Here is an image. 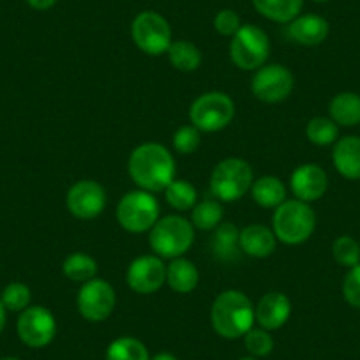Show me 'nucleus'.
I'll return each instance as SVG.
<instances>
[{
  "mask_svg": "<svg viewBox=\"0 0 360 360\" xmlns=\"http://www.w3.org/2000/svg\"><path fill=\"white\" fill-rule=\"evenodd\" d=\"M328 117L342 127L360 124V96L355 92H341L334 96L328 103Z\"/></svg>",
  "mask_w": 360,
  "mask_h": 360,
  "instance_id": "21",
  "label": "nucleus"
},
{
  "mask_svg": "<svg viewBox=\"0 0 360 360\" xmlns=\"http://www.w3.org/2000/svg\"><path fill=\"white\" fill-rule=\"evenodd\" d=\"M314 2H320V4H323V2H328V0H314Z\"/></svg>",
  "mask_w": 360,
  "mask_h": 360,
  "instance_id": "42",
  "label": "nucleus"
},
{
  "mask_svg": "<svg viewBox=\"0 0 360 360\" xmlns=\"http://www.w3.org/2000/svg\"><path fill=\"white\" fill-rule=\"evenodd\" d=\"M127 169L134 184L148 193H161L175 180V159L161 143L138 145L129 155Z\"/></svg>",
  "mask_w": 360,
  "mask_h": 360,
  "instance_id": "1",
  "label": "nucleus"
},
{
  "mask_svg": "<svg viewBox=\"0 0 360 360\" xmlns=\"http://www.w3.org/2000/svg\"><path fill=\"white\" fill-rule=\"evenodd\" d=\"M270 55V41L265 30L256 25H242L231 37L230 58L242 71H258Z\"/></svg>",
  "mask_w": 360,
  "mask_h": 360,
  "instance_id": "8",
  "label": "nucleus"
},
{
  "mask_svg": "<svg viewBox=\"0 0 360 360\" xmlns=\"http://www.w3.org/2000/svg\"><path fill=\"white\" fill-rule=\"evenodd\" d=\"M252 6L270 22L288 25L300 15L304 0H252Z\"/></svg>",
  "mask_w": 360,
  "mask_h": 360,
  "instance_id": "23",
  "label": "nucleus"
},
{
  "mask_svg": "<svg viewBox=\"0 0 360 360\" xmlns=\"http://www.w3.org/2000/svg\"><path fill=\"white\" fill-rule=\"evenodd\" d=\"M0 360H20V359H16V356H4V359H0Z\"/></svg>",
  "mask_w": 360,
  "mask_h": 360,
  "instance_id": "41",
  "label": "nucleus"
},
{
  "mask_svg": "<svg viewBox=\"0 0 360 360\" xmlns=\"http://www.w3.org/2000/svg\"><path fill=\"white\" fill-rule=\"evenodd\" d=\"M293 86H295V78H293L292 71L281 64L263 65L256 71L251 82L255 98L263 103H269V105L288 99Z\"/></svg>",
  "mask_w": 360,
  "mask_h": 360,
  "instance_id": "11",
  "label": "nucleus"
},
{
  "mask_svg": "<svg viewBox=\"0 0 360 360\" xmlns=\"http://www.w3.org/2000/svg\"><path fill=\"white\" fill-rule=\"evenodd\" d=\"M342 297L355 309H360V263L352 266L342 281Z\"/></svg>",
  "mask_w": 360,
  "mask_h": 360,
  "instance_id": "35",
  "label": "nucleus"
},
{
  "mask_svg": "<svg viewBox=\"0 0 360 360\" xmlns=\"http://www.w3.org/2000/svg\"><path fill=\"white\" fill-rule=\"evenodd\" d=\"M238 360H258V359H256V356L249 355V356H242V359H238Z\"/></svg>",
  "mask_w": 360,
  "mask_h": 360,
  "instance_id": "40",
  "label": "nucleus"
},
{
  "mask_svg": "<svg viewBox=\"0 0 360 360\" xmlns=\"http://www.w3.org/2000/svg\"><path fill=\"white\" fill-rule=\"evenodd\" d=\"M316 228V214L309 203L300 200H286L274 209L272 231L276 238L286 245L304 244Z\"/></svg>",
  "mask_w": 360,
  "mask_h": 360,
  "instance_id": "3",
  "label": "nucleus"
},
{
  "mask_svg": "<svg viewBox=\"0 0 360 360\" xmlns=\"http://www.w3.org/2000/svg\"><path fill=\"white\" fill-rule=\"evenodd\" d=\"M200 272L191 259L180 256L166 266V283L176 293H191L198 286Z\"/></svg>",
  "mask_w": 360,
  "mask_h": 360,
  "instance_id": "20",
  "label": "nucleus"
},
{
  "mask_svg": "<svg viewBox=\"0 0 360 360\" xmlns=\"http://www.w3.org/2000/svg\"><path fill=\"white\" fill-rule=\"evenodd\" d=\"M328 22L318 15H299L286 25V36L302 46H318L328 36Z\"/></svg>",
  "mask_w": 360,
  "mask_h": 360,
  "instance_id": "17",
  "label": "nucleus"
},
{
  "mask_svg": "<svg viewBox=\"0 0 360 360\" xmlns=\"http://www.w3.org/2000/svg\"><path fill=\"white\" fill-rule=\"evenodd\" d=\"M242 27L240 16L233 9H221L214 18V29L224 37H233Z\"/></svg>",
  "mask_w": 360,
  "mask_h": 360,
  "instance_id": "36",
  "label": "nucleus"
},
{
  "mask_svg": "<svg viewBox=\"0 0 360 360\" xmlns=\"http://www.w3.org/2000/svg\"><path fill=\"white\" fill-rule=\"evenodd\" d=\"M212 327L221 338H244L255 323V306L245 293L238 290H226L214 300L210 311Z\"/></svg>",
  "mask_w": 360,
  "mask_h": 360,
  "instance_id": "2",
  "label": "nucleus"
},
{
  "mask_svg": "<svg viewBox=\"0 0 360 360\" xmlns=\"http://www.w3.org/2000/svg\"><path fill=\"white\" fill-rule=\"evenodd\" d=\"M224 216L223 205L219 200H203L193 207L191 223L198 230H216Z\"/></svg>",
  "mask_w": 360,
  "mask_h": 360,
  "instance_id": "28",
  "label": "nucleus"
},
{
  "mask_svg": "<svg viewBox=\"0 0 360 360\" xmlns=\"http://www.w3.org/2000/svg\"><path fill=\"white\" fill-rule=\"evenodd\" d=\"M69 212L78 219H94L106 209V191L96 180H79L65 196Z\"/></svg>",
  "mask_w": 360,
  "mask_h": 360,
  "instance_id": "13",
  "label": "nucleus"
},
{
  "mask_svg": "<svg viewBox=\"0 0 360 360\" xmlns=\"http://www.w3.org/2000/svg\"><path fill=\"white\" fill-rule=\"evenodd\" d=\"M131 37L143 53L159 57L166 53L172 44V29L162 15L155 11H143L133 20Z\"/></svg>",
  "mask_w": 360,
  "mask_h": 360,
  "instance_id": "9",
  "label": "nucleus"
},
{
  "mask_svg": "<svg viewBox=\"0 0 360 360\" xmlns=\"http://www.w3.org/2000/svg\"><path fill=\"white\" fill-rule=\"evenodd\" d=\"M202 143V131L195 126H184L175 131L173 134V148L180 155H191L198 150Z\"/></svg>",
  "mask_w": 360,
  "mask_h": 360,
  "instance_id": "34",
  "label": "nucleus"
},
{
  "mask_svg": "<svg viewBox=\"0 0 360 360\" xmlns=\"http://www.w3.org/2000/svg\"><path fill=\"white\" fill-rule=\"evenodd\" d=\"M159 219V203L152 193L138 189L122 196L117 205V221L129 233H145Z\"/></svg>",
  "mask_w": 360,
  "mask_h": 360,
  "instance_id": "7",
  "label": "nucleus"
},
{
  "mask_svg": "<svg viewBox=\"0 0 360 360\" xmlns=\"http://www.w3.org/2000/svg\"><path fill=\"white\" fill-rule=\"evenodd\" d=\"M58 0H27V4L30 6L36 11H48V9L53 8Z\"/></svg>",
  "mask_w": 360,
  "mask_h": 360,
  "instance_id": "37",
  "label": "nucleus"
},
{
  "mask_svg": "<svg viewBox=\"0 0 360 360\" xmlns=\"http://www.w3.org/2000/svg\"><path fill=\"white\" fill-rule=\"evenodd\" d=\"M62 272L75 283H86L98 276V262L85 252H72L62 263Z\"/></svg>",
  "mask_w": 360,
  "mask_h": 360,
  "instance_id": "26",
  "label": "nucleus"
},
{
  "mask_svg": "<svg viewBox=\"0 0 360 360\" xmlns=\"http://www.w3.org/2000/svg\"><path fill=\"white\" fill-rule=\"evenodd\" d=\"M235 117V105L224 92H205L191 103L189 120L191 126L203 133H217L230 126Z\"/></svg>",
  "mask_w": 360,
  "mask_h": 360,
  "instance_id": "6",
  "label": "nucleus"
},
{
  "mask_svg": "<svg viewBox=\"0 0 360 360\" xmlns=\"http://www.w3.org/2000/svg\"><path fill=\"white\" fill-rule=\"evenodd\" d=\"M240 230L233 223H221L212 238L214 256L221 262H233L240 255Z\"/></svg>",
  "mask_w": 360,
  "mask_h": 360,
  "instance_id": "24",
  "label": "nucleus"
},
{
  "mask_svg": "<svg viewBox=\"0 0 360 360\" xmlns=\"http://www.w3.org/2000/svg\"><path fill=\"white\" fill-rule=\"evenodd\" d=\"M169 64L182 72H193L202 64V51L189 41H172L168 48Z\"/></svg>",
  "mask_w": 360,
  "mask_h": 360,
  "instance_id": "25",
  "label": "nucleus"
},
{
  "mask_svg": "<svg viewBox=\"0 0 360 360\" xmlns=\"http://www.w3.org/2000/svg\"><path fill=\"white\" fill-rule=\"evenodd\" d=\"M292 314V302L285 293L270 292L259 299L258 306L255 307V320L258 321L259 327L265 330H278Z\"/></svg>",
  "mask_w": 360,
  "mask_h": 360,
  "instance_id": "16",
  "label": "nucleus"
},
{
  "mask_svg": "<svg viewBox=\"0 0 360 360\" xmlns=\"http://www.w3.org/2000/svg\"><path fill=\"white\" fill-rule=\"evenodd\" d=\"M166 193V202L169 203V207L179 212H188L193 210V207L198 203V191H196L195 186L188 180L175 179L168 188L165 189Z\"/></svg>",
  "mask_w": 360,
  "mask_h": 360,
  "instance_id": "27",
  "label": "nucleus"
},
{
  "mask_svg": "<svg viewBox=\"0 0 360 360\" xmlns=\"http://www.w3.org/2000/svg\"><path fill=\"white\" fill-rule=\"evenodd\" d=\"M255 182L252 168L240 158H228L217 162L210 175V193L219 202H237L244 198Z\"/></svg>",
  "mask_w": 360,
  "mask_h": 360,
  "instance_id": "5",
  "label": "nucleus"
},
{
  "mask_svg": "<svg viewBox=\"0 0 360 360\" xmlns=\"http://www.w3.org/2000/svg\"><path fill=\"white\" fill-rule=\"evenodd\" d=\"M127 285L140 295H150L166 283V265L158 255L138 256L127 269Z\"/></svg>",
  "mask_w": 360,
  "mask_h": 360,
  "instance_id": "14",
  "label": "nucleus"
},
{
  "mask_svg": "<svg viewBox=\"0 0 360 360\" xmlns=\"http://www.w3.org/2000/svg\"><path fill=\"white\" fill-rule=\"evenodd\" d=\"M251 196L263 209H276L286 202V186L274 175L259 176L252 182Z\"/></svg>",
  "mask_w": 360,
  "mask_h": 360,
  "instance_id": "22",
  "label": "nucleus"
},
{
  "mask_svg": "<svg viewBox=\"0 0 360 360\" xmlns=\"http://www.w3.org/2000/svg\"><path fill=\"white\" fill-rule=\"evenodd\" d=\"M195 242V226L180 216H166L158 219L148 235V244L159 258L175 259L184 256Z\"/></svg>",
  "mask_w": 360,
  "mask_h": 360,
  "instance_id": "4",
  "label": "nucleus"
},
{
  "mask_svg": "<svg viewBox=\"0 0 360 360\" xmlns=\"http://www.w3.org/2000/svg\"><path fill=\"white\" fill-rule=\"evenodd\" d=\"M0 300L4 304V307L13 313H22L27 307L30 306V300H32V293L30 288L23 283H11L4 288Z\"/></svg>",
  "mask_w": 360,
  "mask_h": 360,
  "instance_id": "31",
  "label": "nucleus"
},
{
  "mask_svg": "<svg viewBox=\"0 0 360 360\" xmlns=\"http://www.w3.org/2000/svg\"><path fill=\"white\" fill-rule=\"evenodd\" d=\"M244 346L251 356H266L274 349V339L265 328H251L244 335Z\"/></svg>",
  "mask_w": 360,
  "mask_h": 360,
  "instance_id": "33",
  "label": "nucleus"
},
{
  "mask_svg": "<svg viewBox=\"0 0 360 360\" xmlns=\"http://www.w3.org/2000/svg\"><path fill=\"white\" fill-rule=\"evenodd\" d=\"M290 188H292L295 198L300 202H316L327 193L328 176L321 166L307 162V165H300L292 173Z\"/></svg>",
  "mask_w": 360,
  "mask_h": 360,
  "instance_id": "15",
  "label": "nucleus"
},
{
  "mask_svg": "<svg viewBox=\"0 0 360 360\" xmlns=\"http://www.w3.org/2000/svg\"><path fill=\"white\" fill-rule=\"evenodd\" d=\"M306 136L311 143L318 147H327L338 141L339 126L330 117H314L306 127Z\"/></svg>",
  "mask_w": 360,
  "mask_h": 360,
  "instance_id": "30",
  "label": "nucleus"
},
{
  "mask_svg": "<svg viewBox=\"0 0 360 360\" xmlns=\"http://www.w3.org/2000/svg\"><path fill=\"white\" fill-rule=\"evenodd\" d=\"M106 360H150V355L138 339L119 338L106 349Z\"/></svg>",
  "mask_w": 360,
  "mask_h": 360,
  "instance_id": "29",
  "label": "nucleus"
},
{
  "mask_svg": "<svg viewBox=\"0 0 360 360\" xmlns=\"http://www.w3.org/2000/svg\"><path fill=\"white\" fill-rule=\"evenodd\" d=\"M150 360H179V359H176L175 355H172V353L161 352V353H158V355H154V356H152Z\"/></svg>",
  "mask_w": 360,
  "mask_h": 360,
  "instance_id": "39",
  "label": "nucleus"
},
{
  "mask_svg": "<svg viewBox=\"0 0 360 360\" xmlns=\"http://www.w3.org/2000/svg\"><path fill=\"white\" fill-rule=\"evenodd\" d=\"M332 162L339 175L348 180L360 179V138L345 136L339 138L332 150Z\"/></svg>",
  "mask_w": 360,
  "mask_h": 360,
  "instance_id": "19",
  "label": "nucleus"
},
{
  "mask_svg": "<svg viewBox=\"0 0 360 360\" xmlns=\"http://www.w3.org/2000/svg\"><path fill=\"white\" fill-rule=\"evenodd\" d=\"M115 304L117 297L113 286L105 279L98 278L83 283L76 297L78 313L86 321H94V323L105 321L106 318L112 316Z\"/></svg>",
  "mask_w": 360,
  "mask_h": 360,
  "instance_id": "10",
  "label": "nucleus"
},
{
  "mask_svg": "<svg viewBox=\"0 0 360 360\" xmlns=\"http://www.w3.org/2000/svg\"><path fill=\"white\" fill-rule=\"evenodd\" d=\"M16 330L23 345L30 348H44L57 334V321L46 307L29 306L20 314Z\"/></svg>",
  "mask_w": 360,
  "mask_h": 360,
  "instance_id": "12",
  "label": "nucleus"
},
{
  "mask_svg": "<svg viewBox=\"0 0 360 360\" xmlns=\"http://www.w3.org/2000/svg\"><path fill=\"white\" fill-rule=\"evenodd\" d=\"M6 307H4V304H2V300H0V334H2V330H4V327H6V316H8V314H6Z\"/></svg>",
  "mask_w": 360,
  "mask_h": 360,
  "instance_id": "38",
  "label": "nucleus"
},
{
  "mask_svg": "<svg viewBox=\"0 0 360 360\" xmlns=\"http://www.w3.org/2000/svg\"><path fill=\"white\" fill-rule=\"evenodd\" d=\"M332 255L339 265L352 269L360 263V245L353 237L342 235V237L335 238L332 244Z\"/></svg>",
  "mask_w": 360,
  "mask_h": 360,
  "instance_id": "32",
  "label": "nucleus"
},
{
  "mask_svg": "<svg viewBox=\"0 0 360 360\" xmlns=\"http://www.w3.org/2000/svg\"><path fill=\"white\" fill-rule=\"evenodd\" d=\"M240 251L252 258H266L276 251V238L272 228H266L263 224H249L244 230H240Z\"/></svg>",
  "mask_w": 360,
  "mask_h": 360,
  "instance_id": "18",
  "label": "nucleus"
}]
</instances>
